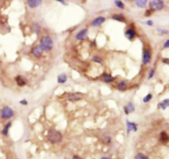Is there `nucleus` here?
Returning <instances> with one entry per match:
<instances>
[{"instance_id": "c9c22d12", "label": "nucleus", "mask_w": 169, "mask_h": 159, "mask_svg": "<svg viewBox=\"0 0 169 159\" xmlns=\"http://www.w3.org/2000/svg\"><path fill=\"white\" fill-rule=\"evenodd\" d=\"M58 2H59V3H64V4H65V5L67 4V3H65L64 1H63V0H58Z\"/></svg>"}, {"instance_id": "6ab92c4d", "label": "nucleus", "mask_w": 169, "mask_h": 159, "mask_svg": "<svg viewBox=\"0 0 169 159\" xmlns=\"http://www.w3.org/2000/svg\"><path fill=\"white\" fill-rule=\"evenodd\" d=\"M103 78H104V81H105L106 83H111V82H113L114 79H115L111 74H106V73L103 74Z\"/></svg>"}, {"instance_id": "c756f323", "label": "nucleus", "mask_w": 169, "mask_h": 159, "mask_svg": "<svg viewBox=\"0 0 169 159\" xmlns=\"http://www.w3.org/2000/svg\"><path fill=\"white\" fill-rule=\"evenodd\" d=\"M169 46V40H166V42L164 43V45H163V48H168Z\"/></svg>"}, {"instance_id": "72a5a7b5", "label": "nucleus", "mask_w": 169, "mask_h": 159, "mask_svg": "<svg viewBox=\"0 0 169 159\" xmlns=\"http://www.w3.org/2000/svg\"><path fill=\"white\" fill-rule=\"evenodd\" d=\"M153 23L152 21H148V22H147V25H148V26H153Z\"/></svg>"}, {"instance_id": "393cba45", "label": "nucleus", "mask_w": 169, "mask_h": 159, "mask_svg": "<svg viewBox=\"0 0 169 159\" xmlns=\"http://www.w3.org/2000/svg\"><path fill=\"white\" fill-rule=\"evenodd\" d=\"M115 4L119 8H121V9H124L125 8V5H124V3H123L121 1H115Z\"/></svg>"}, {"instance_id": "a878e982", "label": "nucleus", "mask_w": 169, "mask_h": 159, "mask_svg": "<svg viewBox=\"0 0 169 159\" xmlns=\"http://www.w3.org/2000/svg\"><path fill=\"white\" fill-rule=\"evenodd\" d=\"M93 61H94V62H96V63H102V59L101 58V57L99 56H94L93 58Z\"/></svg>"}, {"instance_id": "39448f33", "label": "nucleus", "mask_w": 169, "mask_h": 159, "mask_svg": "<svg viewBox=\"0 0 169 159\" xmlns=\"http://www.w3.org/2000/svg\"><path fill=\"white\" fill-rule=\"evenodd\" d=\"M82 98V93H79V92H78V93H69L68 96H67L68 101L72 102L79 101V100H81Z\"/></svg>"}, {"instance_id": "412c9836", "label": "nucleus", "mask_w": 169, "mask_h": 159, "mask_svg": "<svg viewBox=\"0 0 169 159\" xmlns=\"http://www.w3.org/2000/svg\"><path fill=\"white\" fill-rule=\"evenodd\" d=\"M158 106H159V107L160 108H162V109H163V110H165V109L169 106V100L168 99H165V100L163 101V102L160 103Z\"/></svg>"}, {"instance_id": "473e14b6", "label": "nucleus", "mask_w": 169, "mask_h": 159, "mask_svg": "<svg viewBox=\"0 0 169 159\" xmlns=\"http://www.w3.org/2000/svg\"><path fill=\"white\" fill-rule=\"evenodd\" d=\"M162 61H163V63H168L169 59H162Z\"/></svg>"}, {"instance_id": "f8f14e48", "label": "nucleus", "mask_w": 169, "mask_h": 159, "mask_svg": "<svg viewBox=\"0 0 169 159\" xmlns=\"http://www.w3.org/2000/svg\"><path fill=\"white\" fill-rule=\"evenodd\" d=\"M41 2L42 1H41V0H28L27 1V4H28L30 8H35L38 7V6L41 4Z\"/></svg>"}, {"instance_id": "5701e85b", "label": "nucleus", "mask_w": 169, "mask_h": 159, "mask_svg": "<svg viewBox=\"0 0 169 159\" xmlns=\"http://www.w3.org/2000/svg\"><path fill=\"white\" fill-rule=\"evenodd\" d=\"M134 159H149V158L144 155V154H142V153H139V154H137L135 157H134Z\"/></svg>"}, {"instance_id": "0eeeda50", "label": "nucleus", "mask_w": 169, "mask_h": 159, "mask_svg": "<svg viewBox=\"0 0 169 159\" xmlns=\"http://www.w3.org/2000/svg\"><path fill=\"white\" fill-rule=\"evenodd\" d=\"M88 30L87 29H83V30H81L77 35H76V39L77 40H84V39H86L87 37H88Z\"/></svg>"}, {"instance_id": "6e6552de", "label": "nucleus", "mask_w": 169, "mask_h": 159, "mask_svg": "<svg viewBox=\"0 0 169 159\" xmlns=\"http://www.w3.org/2000/svg\"><path fill=\"white\" fill-rule=\"evenodd\" d=\"M15 80H16V83H17V84H18L19 87H22V86H25L27 84V79L22 77V76H21V75H18L17 76L16 78H15Z\"/></svg>"}, {"instance_id": "b1692460", "label": "nucleus", "mask_w": 169, "mask_h": 159, "mask_svg": "<svg viewBox=\"0 0 169 159\" xmlns=\"http://www.w3.org/2000/svg\"><path fill=\"white\" fill-rule=\"evenodd\" d=\"M33 28H34V31L36 34H40V31H41V27H40V25L38 23H34L33 25Z\"/></svg>"}, {"instance_id": "20e7f679", "label": "nucleus", "mask_w": 169, "mask_h": 159, "mask_svg": "<svg viewBox=\"0 0 169 159\" xmlns=\"http://www.w3.org/2000/svg\"><path fill=\"white\" fill-rule=\"evenodd\" d=\"M149 7L153 11H159L163 8L164 2L162 0H153L149 2Z\"/></svg>"}, {"instance_id": "bb28decb", "label": "nucleus", "mask_w": 169, "mask_h": 159, "mask_svg": "<svg viewBox=\"0 0 169 159\" xmlns=\"http://www.w3.org/2000/svg\"><path fill=\"white\" fill-rule=\"evenodd\" d=\"M152 97H153V96H152L151 93L148 94V95H147L146 97H144V100H143V101H144V103L149 102V101H150V100L152 99Z\"/></svg>"}, {"instance_id": "2eb2a0df", "label": "nucleus", "mask_w": 169, "mask_h": 159, "mask_svg": "<svg viewBox=\"0 0 169 159\" xmlns=\"http://www.w3.org/2000/svg\"><path fill=\"white\" fill-rule=\"evenodd\" d=\"M112 19L116 20L117 22H121V23H125L126 22V19L123 16V14H114L112 16Z\"/></svg>"}, {"instance_id": "f03ea898", "label": "nucleus", "mask_w": 169, "mask_h": 159, "mask_svg": "<svg viewBox=\"0 0 169 159\" xmlns=\"http://www.w3.org/2000/svg\"><path fill=\"white\" fill-rule=\"evenodd\" d=\"M54 46V42L53 40L48 35L43 36L40 40V47L41 48L42 50L44 51H50L51 50Z\"/></svg>"}, {"instance_id": "9b49d317", "label": "nucleus", "mask_w": 169, "mask_h": 159, "mask_svg": "<svg viewBox=\"0 0 169 159\" xmlns=\"http://www.w3.org/2000/svg\"><path fill=\"white\" fill-rule=\"evenodd\" d=\"M106 21V18L103 17H97L96 19H94L93 21L92 22V26L93 27H98L100 25H102V23Z\"/></svg>"}, {"instance_id": "cd10ccee", "label": "nucleus", "mask_w": 169, "mask_h": 159, "mask_svg": "<svg viewBox=\"0 0 169 159\" xmlns=\"http://www.w3.org/2000/svg\"><path fill=\"white\" fill-rule=\"evenodd\" d=\"M153 75H154V69H153V68H151L150 73H149V79L152 78L153 77Z\"/></svg>"}, {"instance_id": "dca6fc26", "label": "nucleus", "mask_w": 169, "mask_h": 159, "mask_svg": "<svg viewBox=\"0 0 169 159\" xmlns=\"http://www.w3.org/2000/svg\"><path fill=\"white\" fill-rule=\"evenodd\" d=\"M160 141L163 143H168V134L165 132V131H163V132H161V134H160Z\"/></svg>"}, {"instance_id": "c85d7f7f", "label": "nucleus", "mask_w": 169, "mask_h": 159, "mask_svg": "<svg viewBox=\"0 0 169 159\" xmlns=\"http://www.w3.org/2000/svg\"><path fill=\"white\" fill-rule=\"evenodd\" d=\"M153 10L152 9H148V10H146L145 12V16L146 17H149V16H150L152 14V12H153Z\"/></svg>"}, {"instance_id": "7c9ffc66", "label": "nucleus", "mask_w": 169, "mask_h": 159, "mask_svg": "<svg viewBox=\"0 0 169 159\" xmlns=\"http://www.w3.org/2000/svg\"><path fill=\"white\" fill-rule=\"evenodd\" d=\"M157 31L160 32V33H168V31H165V30H160V29H157Z\"/></svg>"}, {"instance_id": "a211bd4d", "label": "nucleus", "mask_w": 169, "mask_h": 159, "mask_svg": "<svg viewBox=\"0 0 169 159\" xmlns=\"http://www.w3.org/2000/svg\"><path fill=\"white\" fill-rule=\"evenodd\" d=\"M68 79V77L67 75L64 74H59L58 76V83H66V81Z\"/></svg>"}, {"instance_id": "4468645a", "label": "nucleus", "mask_w": 169, "mask_h": 159, "mask_svg": "<svg viewBox=\"0 0 169 159\" xmlns=\"http://www.w3.org/2000/svg\"><path fill=\"white\" fill-rule=\"evenodd\" d=\"M127 132L128 134L130 132V131H137V125L134 123V122H129V121H127Z\"/></svg>"}, {"instance_id": "e433bc0d", "label": "nucleus", "mask_w": 169, "mask_h": 159, "mask_svg": "<svg viewBox=\"0 0 169 159\" xmlns=\"http://www.w3.org/2000/svg\"><path fill=\"white\" fill-rule=\"evenodd\" d=\"M101 159H110V158H106V157H104V158H102Z\"/></svg>"}, {"instance_id": "4be33fe9", "label": "nucleus", "mask_w": 169, "mask_h": 159, "mask_svg": "<svg viewBox=\"0 0 169 159\" xmlns=\"http://www.w3.org/2000/svg\"><path fill=\"white\" fill-rule=\"evenodd\" d=\"M135 4L140 8H143L147 4V1L146 0H137L135 1Z\"/></svg>"}, {"instance_id": "f3484780", "label": "nucleus", "mask_w": 169, "mask_h": 159, "mask_svg": "<svg viewBox=\"0 0 169 159\" xmlns=\"http://www.w3.org/2000/svg\"><path fill=\"white\" fill-rule=\"evenodd\" d=\"M117 88L120 91H125L127 89V83L125 81H121L117 84Z\"/></svg>"}, {"instance_id": "ddd939ff", "label": "nucleus", "mask_w": 169, "mask_h": 159, "mask_svg": "<svg viewBox=\"0 0 169 159\" xmlns=\"http://www.w3.org/2000/svg\"><path fill=\"white\" fill-rule=\"evenodd\" d=\"M124 110H125V112L126 115L134 111V106L133 102H129L128 105L124 107Z\"/></svg>"}, {"instance_id": "423d86ee", "label": "nucleus", "mask_w": 169, "mask_h": 159, "mask_svg": "<svg viewBox=\"0 0 169 159\" xmlns=\"http://www.w3.org/2000/svg\"><path fill=\"white\" fill-rule=\"evenodd\" d=\"M150 59H151V51L149 49H145L143 54V63L144 64H147L149 63Z\"/></svg>"}, {"instance_id": "2f4dec72", "label": "nucleus", "mask_w": 169, "mask_h": 159, "mask_svg": "<svg viewBox=\"0 0 169 159\" xmlns=\"http://www.w3.org/2000/svg\"><path fill=\"white\" fill-rule=\"evenodd\" d=\"M20 103L22 104V105H27V102L26 101V100H22Z\"/></svg>"}, {"instance_id": "9d476101", "label": "nucleus", "mask_w": 169, "mask_h": 159, "mask_svg": "<svg viewBox=\"0 0 169 159\" xmlns=\"http://www.w3.org/2000/svg\"><path fill=\"white\" fill-rule=\"evenodd\" d=\"M42 50L40 46H35L32 50H31V53L32 55L35 57V58H41V55H42Z\"/></svg>"}, {"instance_id": "1a4fd4ad", "label": "nucleus", "mask_w": 169, "mask_h": 159, "mask_svg": "<svg viewBox=\"0 0 169 159\" xmlns=\"http://www.w3.org/2000/svg\"><path fill=\"white\" fill-rule=\"evenodd\" d=\"M125 34V36L130 40H133L134 37L136 36V32H135V31L133 28H129L128 30H126Z\"/></svg>"}, {"instance_id": "f704fd0d", "label": "nucleus", "mask_w": 169, "mask_h": 159, "mask_svg": "<svg viewBox=\"0 0 169 159\" xmlns=\"http://www.w3.org/2000/svg\"><path fill=\"white\" fill-rule=\"evenodd\" d=\"M73 159H82L80 157H78V156H74V158H73Z\"/></svg>"}, {"instance_id": "7ed1b4c3", "label": "nucleus", "mask_w": 169, "mask_h": 159, "mask_svg": "<svg viewBox=\"0 0 169 159\" xmlns=\"http://www.w3.org/2000/svg\"><path fill=\"white\" fill-rule=\"evenodd\" d=\"M13 115H14V111H12V109L8 106H4L1 110L0 116L2 119H11Z\"/></svg>"}, {"instance_id": "aec40b11", "label": "nucleus", "mask_w": 169, "mask_h": 159, "mask_svg": "<svg viewBox=\"0 0 169 159\" xmlns=\"http://www.w3.org/2000/svg\"><path fill=\"white\" fill-rule=\"evenodd\" d=\"M11 125H12V123H11V122H8V123L4 126L3 130V131H2V134H3L4 136H7V134H8V130H9V128L11 127Z\"/></svg>"}, {"instance_id": "f257e3e1", "label": "nucleus", "mask_w": 169, "mask_h": 159, "mask_svg": "<svg viewBox=\"0 0 169 159\" xmlns=\"http://www.w3.org/2000/svg\"><path fill=\"white\" fill-rule=\"evenodd\" d=\"M47 139L51 143H59L62 141L63 136L60 132L55 130H50L47 134Z\"/></svg>"}]
</instances>
